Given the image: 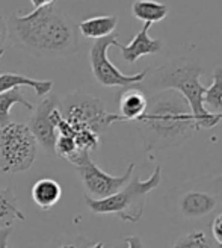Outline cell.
<instances>
[{"label":"cell","instance_id":"cell-1","mask_svg":"<svg viewBox=\"0 0 222 248\" xmlns=\"http://www.w3.org/2000/svg\"><path fill=\"white\" fill-rule=\"evenodd\" d=\"M8 36L17 48L36 58L59 59L79 52L76 26L55 3L14 14L8 21Z\"/></svg>","mask_w":222,"mask_h":248},{"label":"cell","instance_id":"cell-2","mask_svg":"<svg viewBox=\"0 0 222 248\" xmlns=\"http://www.w3.org/2000/svg\"><path fill=\"white\" fill-rule=\"evenodd\" d=\"M136 124L147 144L145 152L177 147L196 132L189 105L174 90L154 94Z\"/></svg>","mask_w":222,"mask_h":248},{"label":"cell","instance_id":"cell-3","mask_svg":"<svg viewBox=\"0 0 222 248\" xmlns=\"http://www.w3.org/2000/svg\"><path fill=\"white\" fill-rule=\"evenodd\" d=\"M201 73V67L192 64V62L174 61L163 67H159L154 71V78L151 79V82L162 91L174 90L186 100L192 110L196 130L212 129L219 123L216 115L208 112L203 105L206 86L200 82Z\"/></svg>","mask_w":222,"mask_h":248},{"label":"cell","instance_id":"cell-4","mask_svg":"<svg viewBox=\"0 0 222 248\" xmlns=\"http://www.w3.org/2000/svg\"><path fill=\"white\" fill-rule=\"evenodd\" d=\"M160 180H162V168H160V165H156L153 174L147 180H141L136 176H132L127 185L117 194L107 198H102V200H95V198L86 195L85 202L94 214H115L126 222H138L144 214L147 195L157 188Z\"/></svg>","mask_w":222,"mask_h":248},{"label":"cell","instance_id":"cell-5","mask_svg":"<svg viewBox=\"0 0 222 248\" xmlns=\"http://www.w3.org/2000/svg\"><path fill=\"white\" fill-rule=\"evenodd\" d=\"M222 195V174L184 183L166 195L171 212L181 218H204L218 207Z\"/></svg>","mask_w":222,"mask_h":248},{"label":"cell","instance_id":"cell-6","mask_svg":"<svg viewBox=\"0 0 222 248\" xmlns=\"http://www.w3.org/2000/svg\"><path fill=\"white\" fill-rule=\"evenodd\" d=\"M38 142L28 124L11 121L0 127V171L17 174L28 171L36 159Z\"/></svg>","mask_w":222,"mask_h":248},{"label":"cell","instance_id":"cell-7","mask_svg":"<svg viewBox=\"0 0 222 248\" xmlns=\"http://www.w3.org/2000/svg\"><path fill=\"white\" fill-rule=\"evenodd\" d=\"M62 117L74 127L89 129L100 135L115 123V114H109L100 98L77 90L59 103Z\"/></svg>","mask_w":222,"mask_h":248},{"label":"cell","instance_id":"cell-8","mask_svg":"<svg viewBox=\"0 0 222 248\" xmlns=\"http://www.w3.org/2000/svg\"><path fill=\"white\" fill-rule=\"evenodd\" d=\"M118 43L117 35H110L102 40H95L89 50V64L95 80L103 86H130L141 83L147 79L150 70L136 74H124L119 71L107 56V50Z\"/></svg>","mask_w":222,"mask_h":248},{"label":"cell","instance_id":"cell-9","mask_svg":"<svg viewBox=\"0 0 222 248\" xmlns=\"http://www.w3.org/2000/svg\"><path fill=\"white\" fill-rule=\"evenodd\" d=\"M76 170L82 179L85 191L88 192V197L95 198V200H102V198H107L124 188L133 176L134 162H130L129 168L122 176L107 174V172H104L102 168H98L94 164L91 156L86 157L85 162L76 167Z\"/></svg>","mask_w":222,"mask_h":248},{"label":"cell","instance_id":"cell-10","mask_svg":"<svg viewBox=\"0 0 222 248\" xmlns=\"http://www.w3.org/2000/svg\"><path fill=\"white\" fill-rule=\"evenodd\" d=\"M59 103L60 100L55 94L44 97L28 123V127L35 136L36 142L47 152H53L55 147L56 129L52 123V114L55 109L59 108Z\"/></svg>","mask_w":222,"mask_h":248},{"label":"cell","instance_id":"cell-11","mask_svg":"<svg viewBox=\"0 0 222 248\" xmlns=\"http://www.w3.org/2000/svg\"><path fill=\"white\" fill-rule=\"evenodd\" d=\"M150 28H151V24L144 23L142 29L134 35V38L127 46H122L119 43L115 44V47L119 48L122 59L129 62V64H134V62L142 56L154 55L162 50V41L153 40V38H150V35H148Z\"/></svg>","mask_w":222,"mask_h":248},{"label":"cell","instance_id":"cell-12","mask_svg":"<svg viewBox=\"0 0 222 248\" xmlns=\"http://www.w3.org/2000/svg\"><path fill=\"white\" fill-rule=\"evenodd\" d=\"M148 98L138 88H130L119 97V114H115L117 121H136L144 115Z\"/></svg>","mask_w":222,"mask_h":248},{"label":"cell","instance_id":"cell-13","mask_svg":"<svg viewBox=\"0 0 222 248\" xmlns=\"http://www.w3.org/2000/svg\"><path fill=\"white\" fill-rule=\"evenodd\" d=\"M21 86H28V88L33 90L38 97H44L47 94H50V91L53 90V82L32 79L28 76H23V74H14V73L0 74V94L14 88H21Z\"/></svg>","mask_w":222,"mask_h":248},{"label":"cell","instance_id":"cell-14","mask_svg":"<svg viewBox=\"0 0 222 248\" xmlns=\"http://www.w3.org/2000/svg\"><path fill=\"white\" fill-rule=\"evenodd\" d=\"M62 197V188L53 179H40L32 186V198L35 204L43 210L52 209Z\"/></svg>","mask_w":222,"mask_h":248},{"label":"cell","instance_id":"cell-15","mask_svg":"<svg viewBox=\"0 0 222 248\" xmlns=\"http://www.w3.org/2000/svg\"><path fill=\"white\" fill-rule=\"evenodd\" d=\"M118 26V18L115 16H100L80 21L79 31L85 38L102 40L106 36L114 35V31Z\"/></svg>","mask_w":222,"mask_h":248},{"label":"cell","instance_id":"cell-16","mask_svg":"<svg viewBox=\"0 0 222 248\" xmlns=\"http://www.w3.org/2000/svg\"><path fill=\"white\" fill-rule=\"evenodd\" d=\"M169 8L165 3L156 2V0H134L132 5V14L144 23L153 24L166 18Z\"/></svg>","mask_w":222,"mask_h":248},{"label":"cell","instance_id":"cell-17","mask_svg":"<svg viewBox=\"0 0 222 248\" xmlns=\"http://www.w3.org/2000/svg\"><path fill=\"white\" fill-rule=\"evenodd\" d=\"M18 198L11 188L0 191V229L12 227V224L18 219L24 221L26 217L17 206Z\"/></svg>","mask_w":222,"mask_h":248},{"label":"cell","instance_id":"cell-18","mask_svg":"<svg viewBox=\"0 0 222 248\" xmlns=\"http://www.w3.org/2000/svg\"><path fill=\"white\" fill-rule=\"evenodd\" d=\"M15 105H21L28 110L33 109L32 103L23 95L20 88H14V90H9L6 93L0 94V127L6 126L8 123L12 121L11 120V108Z\"/></svg>","mask_w":222,"mask_h":248},{"label":"cell","instance_id":"cell-19","mask_svg":"<svg viewBox=\"0 0 222 248\" xmlns=\"http://www.w3.org/2000/svg\"><path fill=\"white\" fill-rule=\"evenodd\" d=\"M203 105L210 114H222V67H218L213 71V82L208 88H206Z\"/></svg>","mask_w":222,"mask_h":248},{"label":"cell","instance_id":"cell-20","mask_svg":"<svg viewBox=\"0 0 222 248\" xmlns=\"http://www.w3.org/2000/svg\"><path fill=\"white\" fill-rule=\"evenodd\" d=\"M172 248H213L204 232H192L181 236Z\"/></svg>","mask_w":222,"mask_h":248},{"label":"cell","instance_id":"cell-21","mask_svg":"<svg viewBox=\"0 0 222 248\" xmlns=\"http://www.w3.org/2000/svg\"><path fill=\"white\" fill-rule=\"evenodd\" d=\"M212 233H213V238H215V241L218 242V245L222 248V212L213 219Z\"/></svg>","mask_w":222,"mask_h":248},{"label":"cell","instance_id":"cell-22","mask_svg":"<svg viewBox=\"0 0 222 248\" xmlns=\"http://www.w3.org/2000/svg\"><path fill=\"white\" fill-rule=\"evenodd\" d=\"M124 241L129 245V248H144V244L139 236H127ZM89 248H104V245H103V242H97Z\"/></svg>","mask_w":222,"mask_h":248},{"label":"cell","instance_id":"cell-23","mask_svg":"<svg viewBox=\"0 0 222 248\" xmlns=\"http://www.w3.org/2000/svg\"><path fill=\"white\" fill-rule=\"evenodd\" d=\"M8 40V21L3 16H0V50Z\"/></svg>","mask_w":222,"mask_h":248},{"label":"cell","instance_id":"cell-24","mask_svg":"<svg viewBox=\"0 0 222 248\" xmlns=\"http://www.w3.org/2000/svg\"><path fill=\"white\" fill-rule=\"evenodd\" d=\"M11 232H12V227L0 229V248H8V239H9Z\"/></svg>","mask_w":222,"mask_h":248},{"label":"cell","instance_id":"cell-25","mask_svg":"<svg viewBox=\"0 0 222 248\" xmlns=\"http://www.w3.org/2000/svg\"><path fill=\"white\" fill-rule=\"evenodd\" d=\"M55 2V0H30V3L33 5L35 9H38V8H44V6H48V5H52Z\"/></svg>","mask_w":222,"mask_h":248},{"label":"cell","instance_id":"cell-26","mask_svg":"<svg viewBox=\"0 0 222 248\" xmlns=\"http://www.w3.org/2000/svg\"><path fill=\"white\" fill-rule=\"evenodd\" d=\"M53 248H80L79 245H76L74 242H70V241H62V242H59L56 247Z\"/></svg>","mask_w":222,"mask_h":248},{"label":"cell","instance_id":"cell-27","mask_svg":"<svg viewBox=\"0 0 222 248\" xmlns=\"http://www.w3.org/2000/svg\"><path fill=\"white\" fill-rule=\"evenodd\" d=\"M3 53H5V50L2 48V50H0V61H2V58H3Z\"/></svg>","mask_w":222,"mask_h":248},{"label":"cell","instance_id":"cell-28","mask_svg":"<svg viewBox=\"0 0 222 248\" xmlns=\"http://www.w3.org/2000/svg\"><path fill=\"white\" fill-rule=\"evenodd\" d=\"M216 118H218V121H222V114L221 115H216Z\"/></svg>","mask_w":222,"mask_h":248}]
</instances>
